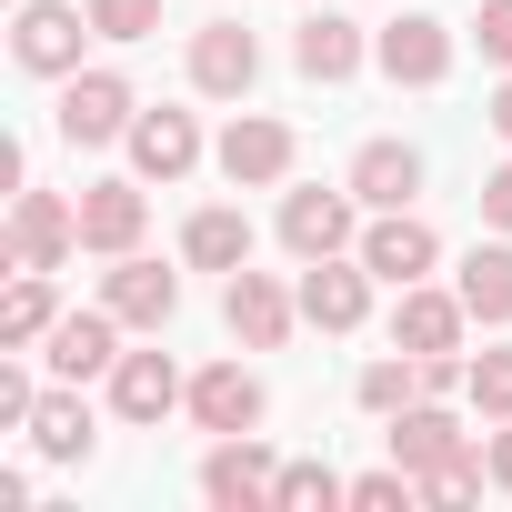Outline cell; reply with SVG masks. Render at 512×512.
Segmentation results:
<instances>
[{"mask_svg":"<svg viewBox=\"0 0 512 512\" xmlns=\"http://www.w3.org/2000/svg\"><path fill=\"white\" fill-rule=\"evenodd\" d=\"M151 231V181L121 171V181H81V251H101V262H121V251H141Z\"/></svg>","mask_w":512,"mask_h":512,"instance_id":"obj_13","label":"cell"},{"mask_svg":"<svg viewBox=\"0 0 512 512\" xmlns=\"http://www.w3.org/2000/svg\"><path fill=\"white\" fill-rule=\"evenodd\" d=\"M191 482H201L211 512H272V502H282V452H272L262 432H221Z\"/></svg>","mask_w":512,"mask_h":512,"instance_id":"obj_2","label":"cell"},{"mask_svg":"<svg viewBox=\"0 0 512 512\" xmlns=\"http://www.w3.org/2000/svg\"><path fill=\"white\" fill-rule=\"evenodd\" d=\"M81 41H101L81 0H21V21H11V61L31 81H71L81 71Z\"/></svg>","mask_w":512,"mask_h":512,"instance_id":"obj_7","label":"cell"},{"mask_svg":"<svg viewBox=\"0 0 512 512\" xmlns=\"http://www.w3.org/2000/svg\"><path fill=\"white\" fill-rule=\"evenodd\" d=\"M342 181L362 191V211H412V201H422V151L382 131V141H362V151H352V171H342Z\"/></svg>","mask_w":512,"mask_h":512,"instance_id":"obj_21","label":"cell"},{"mask_svg":"<svg viewBox=\"0 0 512 512\" xmlns=\"http://www.w3.org/2000/svg\"><path fill=\"white\" fill-rule=\"evenodd\" d=\"M221 322H231V342L241 352H282L292 342V322H302V292L282 282V272H221Z\"/></svg>","mask_w":512,"mask_h":512,"instance_id":"obj_6","label":"cell"},{"mask_svg":"<svg viewBox=\"0 0 512 512\" xmlns=\"http://www.w3.org/2000/svg\"><path fill=\"white\" fill-rule=\"evenodd\" d=\"M121 151H131V171H141V181H161V191H171V181H191V171L211 161L201 121H191V111H171V101H161V111H141Z\"/></svg>","mask_w":512,"mask_h":512,"instance_id":"obj_15","label":"cell"},{"mask_svg":"<svg viewBox=\"0 0 512 512\" xmlns=\"http://www.w3.org/2000/svg\"><path fill=\"white\" fill-rule=\"evenodd\" d=\"M292 292H302V322L342 342V332H362V322H372V292H382V282H372L362 251H322V262H302V282H292Z\"/></svg>","mask_w":512,"mask_h":512,"instance_id":"obj_8","label":"cell"},{"mask_svg":"<svg viewBox=\"0 0 512 512\" xmlns=\"http://www.w3.org/2000/svg\"><path fill=\"white\" fill-rule=\"evenodd\" d=\"M372 71H382L392 91H442V81H452V21H432V11L382 21V31H372Z\"/></svg>","mask_w":512,"mask_h":512,"instance_id":"obj_9","label":"cell"},{"mask_svg":"<svg viewBox=\"0 0 512 512\" xmlns=\"http://www.w3.org/2000/svg\"><path fill=\"white\" fill-rule=\"evenodd\" d=\"M31 412H41V382L21 372V352H0V432H31Z\"/></svg>","mask_w":512,"mask_h":512,"instance_id":"obj_32","label":"cell"},{"mask_svg":"<svg viewBox=\"0 0 512 512\" xmlns=\"http://www.w3.org/2000/svg\"><path fill=\"white\" fill-rule=\"evenodd\" d=\"M422 502V482L402 472V462H382V472H352V512H412Z\"/></svg>","mask_w":512,"mask_h":512,"instance_id":"obj_30","label":"cell"},{"mask_svg":"<svg viewBox=\"0 0 512 512\" xmlns=\"http://www.w3.org/2000/svg\"><path fill=\"white\" fill-rule=\"evenodd\" d=\"M462 332H472L462 292H442V282L392 292V352H462Z\"/></svg>","mask_w":512,"mask_h":512,"instance_id":"obj_19","label":"cell"},{"mask_svg":"<svg viewBox=\"0 0 512 512\" xmlns=\"http://www.w3.org/2000/svg\"><path fill=\"white\" fill-rule=\"evenodd\" d=\"M472 51L492 71H512V0H482V11H472Z\"/></svg>","mask_w":512,"mask_h":512,"instance_id":"obj_33","label":"cell"},{"mask_svg":"<svg viewBox=\"0 0 512 512\" xmlns=\"http://www.w3.org/2000/svg\"><path fill=\"white\" fill-rule=\"evenodd\" d=\"M181 262H191V272H241V262H251V221H241V201H201V211L181 221Z\"/></svg>","mask_w":512,"mask_h":512,"instance_id":"obj_24","label":"cell"},{"mask_svg":"<svg viewBox=\"0 0 512 512\" xmlns=\"http://www.w3.org/2000/svg\"><path fill=\"white\" fill-rule=\"evenodd\" d=\"M292 161H302V141H292V121H282V111H231V121H221V141H211V171H221L231 191H282V181H292Z\"/></svg>","mask_w":512,"mask_h":512,"instance_id":"obj_1","label":"cell"},{"mask_svg":"<svg viewBox=\"0 0 512 512\" xmlns=\"http://www.w3.org/2000/svg\"><path fill=\"white\" fill-rule=\"evenodd\" d=\"M482 462H492V492H512V422L482 432Z\"/></svg>","mask_w":512,"mask_h":512,"instance_id":"obj_35","label":"cell"},{"mask_svg":"<svg viewBox=\"0 0 512 512\" xmlns=\"http://www.w3.org/2000/svg\"><path fill=\"white\" fill-rule=\"evenodd\" d=\"M121 312L111 302H91V312H61L51 322V342H41V362H51V382H111V362H121Z\"/></svg>","mask_w":512,"mask_h":512,"instance_id":"obj_14","label":"cell"},{"mask_svg":"<svg viewBox=\"0 0 512 512\" xmlns=\"http://www.w3.org/2000/svg\"><path fill=\"white\" fill-rule=\"evenodd\" d=\"M0 251H11V272H61L71 251H81V201L21 181V191H11V231H0Z\"/></svg>","mask_w":512,"mask_h":512,"instance_id":"obj_4","label":"cell"},{"mask_svg":"<svg viewBox=\"0 0 512 512\" xmlns=\"http://www.w3.org/2000/svg\"><path fill=\"white\" fill-rule=\"evenodd\" d=\"M251 81H262V41L241 21H201L191 31V91L201 101H251Z\"/></svg>","mask_w":512,"mask_h":512,"instance_id":"obj_16","label":"cell"},{"mask_svg":"<svg viewBox=\"0 0 512 512\" xmlns=\"http://www.w3.org/2000/svg\"><path fill=\"white\" fill-rule=\"evenodd\" d=\"M452 292H462V312H472L482 332H512V231H492V241H472V251H462Z\"/></svg>","mask_w":512,"mask_h":512,"instance_id":"obj_22","label":"cell"},{"mask_svg":"<svg viewBox=\"0 0 512 512\" xmlns=\"http://www.w3.org/2000/svg\"><path fill=\"white\" fill-rule=\"evenodd\" d=\"M352 251L372 262V282H382V292H412V282H432V272H442V231H432L422 211H372Z\"/></svg>","mask_w":512,"mask_h":512,"instance_id":"obj_10","label":"cell"},{"mask_svg":"<svg viewBox=\"0 0 512 512\" xmlns=\"http://www.w3.org/2000/svg\"><path fill=\"white\" fill-rule=\"evenodd\" d=\"M332 502H352V482L332 462H282V502L272 512H332Z\"/></svg>","mask_w":512,"mask_h":512,"instance_id":"obj_28","label":"cell"},{"mask_svg":"<svg viewBox=\"0 0 512 512\" xmlns=\"http://www.w3.org/2000/svg\"><path fill=\"white\" fill-rule=\"evenodd\" d=\"M51 322H61L51 272H11V292H0V352H41V342H51Z\"/></svg>","mask_w":512,"mask_h":512,"instance_id":"obj_25","label":"cell"},{"mask_svg":"<svg viewBox=\"0 0 512 512\" xmlns=\"http://www.w3.org/2000/svg\"><path fill=\"white\" fill-rule=\"evenodd\" d=\"M352 402H362V412H382V422H392V412H402V402H422V362H412V352H372V362H362V372H352Z\"/></svg>","mask_w":512,"mask_h":512,"instance_id":"obj_26","label":"cell"},{"mask_svg":"<svg viewBox=\"0 0 512 512\" xmlns=\"http://www.w3.org/2000/svg\"><path fill=\"white\" fill-rule=\"evenodd\" d=\"M21 442H31L41 462H91V452H101V422H91V402H81V382H51Z\"/></svg>","mask_w":512,"mask_h":512,"instance_id":"obj_23","label":"cell"},{"mask_svg":"<svg viewBox=\"0 0 512 512\" xmlns=\"http://www.w3.org/2000/svg\"><path fill=\"white\" fill-rule=\"evenodd\" d=\"M101 392H111V422H131V432H161V422L191 402V372H181L171 352H121Z\"/></svg>","mask_w":512,"mask_h":512,"instance_id":"obj_12","label":"cell"},{"mask_svg":"<svg viewBox=\"0 0 512 512\" xmlns=\"http://www.w3.org/2000/svg\"><path fill=\"white\" fill-rule=\"evenodd\" d=\"M101 302H111L131 332H171V322H181V272H161L151 251H121V262L101 272Z\"/></svg>","mask_w":512,"mask_h":512,"instance_id":"obj_17","label":"cell"},{"mask_svg":"<svg viewBox=\"0 0 512 512\" xmlns=\"http://www.w3.org/2000/svg\"><path fill=\"white\" fill-rule=\"evenodd\" d=\"M382 442H392V462H402L412 482H422L432 462H452V452H472V432H462V412H452V402H432V392H422V402H402Z\"/></svg>","mask_w":512,"mask_h":512,"instance_id":"obj_20","label":"cell"},{"mask_svg":"<svg viewBox=\"0 0 512 512\" xmlns=\"http://www.w3.org/2000/svg\"><path fill=\"white\" fill-rule=\"evenodd\" d=\"M362 61H372V31H362V21H342V11H312V21L292 31V71H302V81H322V91H342Z\"/></svg>","mask_w":512,"mask_h":512,"instance_id":"obj_18","label":"cell"},{"mask_svg":"<svg viewBox=\"0 0 512 512\" xmlns=\"http://www.w3.org/2000/svg\"><path fill=\"white\" fill-rule=\"evenodd\" d=\"M131 121H141V101H131V81L121 71H71L61 81V101H51V131L71 141V151H101V141H131Z\"/></svg>","mask_w":512,"mask_h":512,"instance_id":"obj_3","label":"cell"},{"mask_svg":"<svg viewBox=\"0 0 512 512\" xmlns=\"http://www.w3.org/2000/svg\"><path fill=\"white\" fill-rule=\"evenodd\" d=\"M472 201H482V231H512V151L482 171V191H472Z\"/></svg>","mask_w":512,"mask_h":512,"instance_id":"obj_34","label":"cell"},{"mask_svg":"<svg viewBox=\"0 0 512 512\" xmlns=\"http://www.w3.org/2000/svg\"><path fill=\"white\" fill-rule=\"evenodd\" d=\"M482 492H492V462H482V442L422 472V512H462V502H482Z\"/></svg>","mask_w":512,"mask_h":512,"instance_id":"obj_27","label":"cell"},{"mask_svg":"<svg viewBox=\"0 0 512 512\" xmlns=\"http://www.w3.org/2000/svg\"><path fill=\"white\" fill-rule=\"evenodd\" d=\"M81 11H91L101 41H151L161 31V0H81Z\"/></svg>","mask_w":512,"mask_h":512,"instance_id":"obj_31","label":"cell"},{"mask_svg":"<svg viewBox=\"0 0 512 512\" xmlns=\"http://www.w3.org/2000/svg\"><path fill=\"white\" fill-rule=\"evenodd\" d=\"M482 121H492V141H502V151H512V71H502V81H492V101H482Z\"/></svg>","mask_w":512,"mask_h":512,"instance_id":"obj_36","label":"cell"},{"mask_svg":"<svg viewBox=\"0 0 512 512\" xmlns=\"http://www.w3.org/2000/svg\"><path fill=\"white\" fill-rule=\"evenodd\" d=\"M181 412H191V432H211V442H221V432H262V422H272V382L251 372V362H201Z\"/></svg>","mask_w":512,"mask_h":512,"instance_id":"obj_11","label":"cell"},{"mask_svg":"<svg viewBox=\"0 0 512 512\" xmlns=\"http://www.w3.org/2000/svg\"><path fill=\"white\" fill-rule=\"evenodd\" d=\"M482 422H512V342H492V352H472V392H462Z\"/></svg>","mask_w":512,"mask_h":512,"instance_id":"obj_29","label":"cell"},{"mask_svg":"<svg viewBox=\"0 0 512 512\" xmlns=\"http://www.w3.org/2000/svg\"><path fill=\"white\" fill-rule=\"evenodd\" d=\"M352 241H362V191L352 181L282 191V251H292V262H322V251H352Z\"/></svg>","mask_w":512,"mask_h":512,"instance_id":"obj_5","label":"cell"}]
</instances>
